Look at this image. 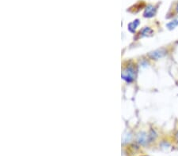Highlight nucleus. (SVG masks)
I'll list each match as a JSON object with an SVG mask.
<instances>
[{
  "label": "nucleus",
  "mask_w": 178,
  "mask_h": 156,
  "mask_svg": "<svg viewBox=\"0 0 178 156\" xmlns=\"http://www.w3.org/2000/svg\"><path fill=\"white\" fill-rule=\"evenodd\" d=\"M157 10V6L155 5H152V4H149L146 6L143 12V17H146V18H150L156 15Z\"/></svg>",
  "instance_id": "7ed1b4c3"
},
{
  "label": "nucleus",
  "mask_w": 178,
  "mask_h": 156,
  "mask_svg": "<svg viewBox=\"0 0 178 156\" xmlns=\"http://www.w3.org/2000/svg\"><path fill=\"white\" fill-rule=\"evenodd\" d=\"M148 137H149V142H153V140H155L156 137H157V133L153 129H151L150 132L148 133Z\"/></svg>",
  "instance_id": "6e6552de"
},
{
  "label": "nucleus",
  "mask_w": 178,
  "mask_h": 156,
  "mask_svg": "<svg viewBox=\"0 0 178 156\" xmlns=\"http://www.w3.org/2000/svg\"><path fill=\"white\" fill-rule=\"evenodd\" d=\"M166 54L167 50L165 48H160V49L155 50V51H151V52L149 53L148 54V57L150 59H153V60H157V59H160V58L165 56Z\"/></svg>",
  "instance_id": "f03ea898"
},
{
  "label": "nucleus",
  "mask_w": 178,
  "mask_h": 156,
  "mask_svg": "<svg viewBox=\"0 0 178 156\" xmlns=\"http://www.w3.org/2000/svg\"><path fill=\"white\" fill-rule=\"evenodd\" d=\"M137 142L140 145H146L149 142L148 134H146L144 132L138 133V136H137Z\"/></svg>",
  "instance_id": "20e7f679"
},
{
  "label": "nucleus",
  "mask_w": 178,
  "mask_h": 156,
  "mask_svg": "<svg viewBox=\"0 0 178 156\" xmlns=\"http://www.w3.org/2000/svg\"><path fill=\"white\" fill-rule=\"evenodd\" d=\"M122 79L126 82L131 83L135 79L136 77V69L134 65H129L123 69L122 72Z\"/></svg>",
  "instance_id": "f257e3e1"
},
{
  "label": "nucleus",
  "mask_w": 178,
  "mask_h": 156,
  "mask_svg": "<svg viewBox=\"0 0 178 156\" xmlns=\"http://www.w3.org/2000/svg\"><path fill=\"white\" fill-rule=\"evenodd\" d=\"M167 28L172 30V29H174L176 27L178 26V16L176 17H175L174 19H172L170 22H169L166 25Z\"/></svg>",
  "instance_id": "0eeeda50"
},
{
  "label": "nucleus",
  "mask_w": 178,
  "mask_h": 156,
  "mask_svg": "<svg viewBox=\"0 0 178 156\" xmlns=\"http://www.w3.org/2000/svg\"><path fill=\"white\" fill-rule=\"evenodd\" d=\"M175 138H176V140L178 142V132L176 133V135H175Z\"/></svg>",
  "instance_id": "9d476101"
},
{
  "label": "nucleus",
  "mask_w": 178,
  "mask_h": 156,
  "mask_svg": "<svg viewBox=\"0 0 178 156\" xmlns=\"http://www.w3.org/2000/svg\"><path fill=\"white\" fill-rule=\"evenodd\" d=\"M140 22H139V20L138 19H135L134 21H131L128 24V30L131 32H135V29L137 28V27L139 25Z\"/></svg>",
  "instance_id": "423d86ee"
},
{
  "label": "nucleus",
  "mask_w": 178,
  "mask_h": 156,
  "mask_svg": "<svg viewBox=\"0 0 178 156\" xmlns=\"http://www.w3.org/2000/svg\"><path fill=\"white\" fill-rule=\"evenodd\" d=\"M153 33V31L152 30L150 27H144L143 28H142L139 32V36L138 38L140 37H147V36H152Z\"/></svg>",
  "instance_id": "39448f33"
},
{
  "label": "nucleus",
  "mask_w": 178,
  "mask_h": 156,
  "mask_svg": "<svg viewBox=\"0 0 178 156\" xmlns=\"http://www.w3.org/2000/svg\"><path fill=\"white\" fill-rule=\"evenodd\" d=\"M173 14H177L178 13V2H176L174 5V7H173Z\"/></svg>",
  "instance_id": "1a4fd4ad"
}]
</instances>
